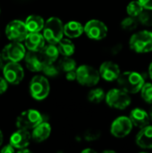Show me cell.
Segmentation results:
<instances>
[{
  "instance_id": "cell-1",
  "label": "cell",
  "mask_w": 152,
  "mask_h": 153,
  "mask_svg": "<svg viewBox=\"0 0 152 153\" xmlns=\"http://www.w3.org/2000/svg\"><path fill=\"white\" fill-rule=\"evenodd\" d=\"M117 82L121 89L127 91L129 94H134L141 91L145 81L140 73L134 71H126L121 73L117 79Z\"/></svg>"
},
{
  "instance_id": "cell-2",
  "label": "cell",
  "mask_w": 152,
  "mask_h": 153,
  "mask_svg": "<svg viewBox=\"0 0 152 153\" xmlns=\"http://www.w3.org/2000/svg\"><path fill=\"white\" fill-rule=\"evenodd\" d=\"M64 24L57 17H51L45 22L43 36L50 44H57L64 37Z\"/></svg>"
},
{
  "instance_id": "cell-3",
  "label": "cell",
  "mask_w": 152,
  "mask_h": 153,
  "mask_svg": "<svg viewBox=\"0 0 152 153\" xmlns=\"http://www.w3.org/2000/svg\"><path fill=\"white\" fill-rule=\"evenodd\" d=\"M131 48L136 53H148L152 51V32L141 30L132 35L129 41Z\"/></svg>"
},
{
  "instance_id": "cell-4",
  "label": "cell",
  "mask_w": 152,
  "mask_h": 153,
  "mask_svg": "<svg viewBox=\"0 0 152 153\" xmlns=\"http://www.w3.org/2000/svg\"><path fill=\"white\" fill-rule=\"evenodd\" d=\"M105 100L109 107L116 109H125L132 101L129 93L121 88L110 90L106 94Z\"/></svg>"
},
{
  "instance_id": "cell-5",
  "label": "cell",
  "mask_w": 152,
  "mask_h": 153,
  "mask_svg": "<svg viewBox=\"0 0 152 153\" xmlns=\"http://www.w3.org/2000/svg\"><path fill=\"white\" fill-rule=\"evenodd\" d=\"M77 82L88 87H92L98 84L100 79L99 71L95 69L93 66L88 65H82L76 68Z\"/></svg>"
},
{
  "instance_id": "cell-6",
  "label": "cell",
  "mask_w": 152,
  "mask_h": 153,
  "mask_svg": "<svg viewBox=\"0 0 152 153\" xmlns=\"http://www.w3.org/2000/svg\"><path fill=\"white\" fill-rule=\"evenodd\" d=\"M44 121L43 116L35 109L23 111L16 119V126L20 129L30 130Z\"/></svg>"
},
{
  "instance_id": "cell-7",
  "label": "cell",
  "mask_w": 152,
  "mask_h": 153,
  "mask_svg": "<svg viewBox=\"0 0 152 153\" xmlns=\"http://www.w3.org/2000/svg\"><path fill=\"white\" fill-rule=\"evenodd\" d=\"M50 91V86L47 79L42 75L34 76L30 82V92L33 99L42 100L46 99Z\"/></svg>"
},
{
  "instance_id": "cell-8",
  "label": "cell",
  "mask_w": 152,
  "mask_h": 153,
  "mask_svg": "<svg viewBox=\"0 0 152 153\" xmlns=\"http://www.w3.org/2000/svg\"><path fill=\"white\" fill-rule=\"evenodd\" d=\"M29 33L30 32L26 27L25 22L19 20H14L10 22L5 29L6 37L12 41L22 42L25 40Z\"/></svg>"
},
{
  "instance_id": "cell-9",
  "label": "cell",
  "mask_w": 152,
  "mask_h": 153,
  "mask_svg": "<svg viewBox=\"0 0 152 153\" xmlns=\"http://www.w3.org/2000/svg\"><path fill=\"white\" fill-rule=\"evenodd\" d=\"M107 25L99 20H90L84 26V33L94 40H101L108 35Z\"/></svg>"
},
{
  "instance_id": "cell-10",
  "label": "cell",
  "mask_w": 152,
  "mask_h": 153,
  "mask_svg": "<svg viewBox=\"0 0 152 153\" xmlns=\"http://www.w3.org/2000/svg\"><path fill=\"white\" fill-rule=\"evenodd\" d=\"M26 55L25 48L21 42L13 41L6 45L2 50V56L4 60L9 62H19L24 58Z\"/></svg>"
},
{
  "instance_id": "cell-11",
  "label": "cell",
  "mask_w": 152,
  "mask_h": 153,
  "mask_svg": "<svg viewBox=\"0 0 152 153\" xmlns=\"http://www.w3.org/2000/svg\"><path fill=\"white\" fill-rule=\"evenodd\" d=\"M133 126V125L130 117L122 116L113 121L110 127V132L112 135L116 138H124L131 133Z\"/></svg>"
},
{
  "instance_id": "cell-12",
  "label": "cell",
  "mask_w": 152,
  "mask_h": 153,
  "mask_svg": "<svg viewBox=\"0 0 152 153\" xmlns=\"http://www.w3.org/2000/svg\"><path fill=\"white\" fill-rule=\"evenodd\" d=\"M3 74L8 83L13 85L19 84L24 77L23 69L18 62L7 63L4 66H3Z\"/></svg>"
},
{
  "instance_id": "cell-13",
  "label": "cell",
  "mask_w": 152,
  "mask_h": 153,
  "mask_svg": "<svg viewBox=\"0 0 152 153\" xmlns=\"http://www.w3.org/2000/svg\"><path fill=\"white\" fill-rule=\"evenodd\" d=\"M99 71L100 76L107 82H113L116 80L117 81L121 74L119 65L111 61H106L102 63Z\"/></svg>"
},
{
  "instance_id": "cell-14",
  "label": "cell",
  "mask_w": 152,
  "mask_h": 153,
  "mask_svg": "<svg viewBox=\"0 0 152 153\" xmlns=\"http://www.w3.org/2000/svg\"><path fill=\"white\" fill-rule=\"evenodd\" d=\"M31 134L25 129H20L14 132L10 137V144L17 150L27 148L30 143Z\"/></svg>"
},
{
  "instance_id": "cell-15",
  "label": "cell",
  "mask_w": 152,
  "mask_h": 153,
  "mask_svg": "<svg viewBox=\"0 0 152 153\" xmlns=\"http://www.w3.org/2000/svg\"><path fill=\"white\" fill-rule=\"evenodd\" d=\"M24 61L27 68L31 72H42L43 66L45 65V62L39 53L30 50L26 53Z\"/></svg>"
},
{
  "instance_id": "cell-16",
  "label": "cell",
  "mask_w": 152,
  "mask_h": 153,
  "mask_svg": "<svg viewBox=\"0 0 152 153\" xmlns=\"http://www.w3.org/2000/svg\"><path fill=\"white\" fill-rule=\"evenodd\" d=\"M45 38L39 32H30L25 39V46L30 51L39 52L45 47Z\"/></svg>"
},
{
  "instance_id": "cell-17",
  "label": "cell",
  "mask_w": 152,
  "mask_h": 153,
  "mask_svg": "<svg viewBox=\"0 0 152 153\" xmlns=\"http://www.w3.org/2000/svg\"><path fill=\"white\" fill-rule=\"evenodd\" d=\"M133 125L139 128H143L147 126H149V123L151 121L150 114H148L145 110L142 108H134L130 112L129 116Z\"/></svg>"
},
{
  "instance_id": "cell-18",
  "label": "cell",
  "mask_w": 152,
  "mask_h": 153,
  "mask_svg": "<svg viewBox=\"0 0 152 153\" xmlns=\"http://www.w3.org/2000/svg\"><path fill=\"white\" fill-rule=\"evenodd\" d=\"M136 143L142 149H152V126L141 128L136 136Z\"/></svg>"
},
{
  "instance_id": "cell-19",
  "label": "cell",
  "mask_w": 152,
  "mask_h": 153,
  "mask_svg": "<svg viewBox=\"0 0 152 153\" xmlns=\"http://www.w3.org/2000/svg\"><path fill=\"white\" fill-rule=\"evenodd\" d=\"M31 138L37 143H41L46 141L51 134V126L48 123L43 121L32 129Z\"/></svg>"
},
{
  "instance_id": "cell-20",
  "label": "cell",
  "mask_w": 152,
  "mask_h": 153,
  "mask_svg": "<svg viewBox=\"0 0 152 153\" xmlns=\"http://www.w3.org/2000/svg\"><path fill=\"white\" fill-rule=\"evenodd\" d=\"M39 53L45 63H55L60 54L57 46H56V44L50 43H48L47 46L45 45V47L40 51H39Z\"/></svg>"
},
{
  "instance_id": "cell-21",
  "label": "cell",
  "mask_w": 152,
  "mask_h": 153,
  "mask_svg": "<svg viewBox=\"0 0 152 153\" xmlns=\"http://www.w3.org/2000/svg\"><path fill=\"white\" fill-rule=\"evenodd\" d=\"M83 32H84V27L79 22L71 21L64 25V33L66 37L70 39L78 38Z\"/></svg>"
},
{
  "instance_id": "cell-22",
  "label": "cell",
  "mask_w": 152,
  "mask_h": 153,
  "mask_svg": "<svg viewBox=\"0 0 152 153\" xmlns=\"http://www.w3.org/2000/svg\"><path fill=\"white\" fill-rule=\"evenodd\" d=\"M25 24L29 32H39L41 30H43L45 22L41 16L32 14L28 16L25 21Z\"/></svg>"
},
{
  "instance_id": "cell-23",
  "label": "cell",
  "mask_w": 152,
  "mask_h": 153,
  "mask_svg": "<svg viewBox=\"0 0 152 153\" xmlns=\"http://www.w3.org/2000/svg\"><path fill=\"white\" fill-rule=\"evenodd\" d=\"M57 48L59 53L64 56H71L75 51L74 44L68 39H62L57 43Z\"/></svg>"
},
{
  "instance_id": "cell-24",
  "label": "cell",
  "mask_w": 152,
  "mask_h": 153,
  "mask_svg": "<svg viewBox=\"0 0 152 153\" xmlns=\"http://www.w3.org/2000/svg\"><path fill=\"white\" fill-rule=\"evenodd\" d=\"M58 66L61 71L65 73L76 70L77 68L75 60L71 58L70 56H64L63 58H61L58 62Z\"/></svg>"
},
{
  "instance_id": "cell-25",
  "label": "cell",
  "mask_w": 152,
  "mask_h": 153,
  "mask_svg": "<svg viewBox=\"0 0 152 153\" xmlns=\"http://www.w3.org/2000/svg\"><path fill=\"white\" fill-rule=\"evenodd\" d=\"M143 10H144V8L139 0L131 1L127 4V7H126V12H127L128 15L133 16V17H138Z\"/></svg>"
},
{
  "instance_id": "cell-26",
  "label": "cell",
  "mask_w": 152,
  "mask_h": 153,
  "mask_svg": "<svg viewBox=\"0 0 152 153\" xmlns=\"http://www.w3.org/2000/svg\"><path fill=\"white\" fill-rule=\"evenodd\" d=\"M105 98H106V94L101 88L92 89L88 93V100L90 102L95 103V104L100 103L103 100H105Z\"/></svg>"
},
{
  "instance_id": "cell-27",
  "label": "cell",
  "mask_w": 152,
  "mask_h": 153,
  "mask_svg": "<svg viewBox=\"0 0 152 153\" xmlns=\"http://www.w3.org/2000/svg\"><path fill=\"white\" fill-rule=\"evenodd\" d=\"M138 23H139V20H137V17L129 15L128 17H125L121 22V27L125 30L132 31L138 27Z\"/></svg>"
},
{
  "instance_id": "cell-28",
  "label": "cell",
  "mask_w": 152,
  "mask_h": 153,
  "mask_svg": "<svg viewBox=\"0 0 152 153\" xmlns=\"http://www.w3.org/2000/svg\"><path fill=\"white\" fill-rule=\"evenodd\" d=\"M60 68L58 66V65H55V63H45L42 72L49 77H55L56 75H58V74L60 73Z\"/></svg>"
},
{
  "instance_id": "cell-29",
  "label": "cell",
  "mask_w": 152,
  "mask_h": 153,
  "mask_svg": "<svg viewBox=\"0 0 152 153\" xmlns=\"http://www.w3.org/2000/svg\"><path fill=\"white\" fill-rule=\"evenodd\" d=\"M139 22L144 26H152V10L144 9L138 16Z\"/></svg>"
},
{
  "instance_id": "cell-30",
  "label": "cell",
  "mask_w": 152,
  "mask_h": 153,
  "mask_svg": "<svg viewBox=\"0 0 152 153\" xmlns=\"http://www.w3.org/2000/svg\"><path fill=\"white\" fill-rule=\"evenodd\" d=\"M141 96L147 103H152V83L146 82L141 90Z\"/></svg>"
},
{
  "instance_id": "cell-31",
  "label": "cell",
  "mask_w": 152,
  "mask_h": 153,
  "mask_svg": "<svg viewBox=\"0 0 152 153\" xmlns=\"http://www.w3.org/2000/svg\"><path fill=\"white\" fill-rule=\"evenodd\" d=\"M101 135V133L99 130H88L84 134V139L88 142H93L98 140Z\"/></svg>"
},
{
  "instance_id": "cell-32",
  "label": "cell",
  "mask_w": 152,
  "mask_h": 153,
  "mask_svg": "<svg viewBox=\"0 0 152 153\" xmlns=\"http://www.w3.org/2000/svg\"><path fill=\"white\" fill-rule=\"evenodd\" d=\"M7 83H8V82L5 79L0 77V94H3L4 92L6 91V90L8 88Z\"/></svg>"
},
{
  "instance_id": "cell-33",
  "label": "cell",
  "mask_w": 152,
  "mask_h": 153,
  "mask_svg": "<svg viewBox=\"0 0 152 153\" xmlns=\"http://www.w3.org/2000/svg\"><path fill=\"white\" fill-rule=\"evenodd\" d=\"M66 79L68 81H74V80H77V74H76V70H73V71H70L68 73H66Z\"/></svg>"
},
{
  "instance_id": "cell-34",
  "label": "cell",
  "mask_w": 152,
  "mask_h": 153,
  "mask_svg": "<svg viewBox=\"0 0 152 153\" xmlns=\"http://www.w3.org/2000/svg\"><path fill=\"white\" fill-rule=\"evenodd\" d=\"M144 9L152 10V0H139Z\"/></svg>"
},
{
  "instance_id": "cell-35",
  "label": "cell",
  "mask_w": 152,
  "mask_h": 153,
  "mask_svg": "<svg viewBox=\"0 0 152 153\" xmlns=\"http://www.w3.org/2000/svg\"><path fill=\"white\" fill-rule=\"evenodd\" d=\"M122 48H123V47H122L121 44L115 45V46L111 48V53H112V55H117L118 53L121 52Z\"/></svg>"
},
{
  "instance_id": "cell-36",
  "label": "cell",
  "mask_w": 152,
  "mask_h": 153,
  "mask_svg": "<svg viewBox=\"0 0 152 153\" xmlns=\"http://www.w3.org/2000/svg\"><path fill=\"white\" fill-rule=\"evenodd\" d=\"M1 152L3 153H13L14 152V148L11 145V144H8V145H5L2 150Z\"/></svg>"
},
{
  "instance_id": "cell-37",
  "label": "cell",
  "mask_w": 152,
  "mask_h": 153,
  "mask_svg": "<svg viewBox=\"0 0 152 153\" xmlns=\"http://www.w3.org/2000/svg\"><path fill=\"white\" fill-rule=\"evenodd\" d=\"M149 75H150L151 79L152 80V62L151 63L150 66H149Z\"/></svg>"
},
{
  "instance_id": "cell-38",
  "label": "cell",
  "mask_w": 152,
  "mask_h": 153,
  "mask_svg": "<svg viewBox=\"0 0 152 153\" xmlns=\"http://www.w3.org/2000/svg\"><path fill=\"white\" fill-rule=\"evenodd\" d=\"M4 57H3V56H2V53H0V69L3 67V62H4Z\"/></svg>"
},
{
  "instance_id": "cell-39",
  "label": "cell",
  "mask_w": 152,
  "mask_h": 153,
  "mask_svg": "<svg viewBox=\"0 0 152 153\" xmlns=\"http://www.w3.org/2000/svg\"><path fill=\"white\" fill-rule=\"evenodd\" d=\"M82 153H86V152H96L94 150H92V149H85V150H83V151H82Z\"/></svg>"
},
{
  "instance_id": "cell-40",
  "label": "cell",
  "mask_w": 152,
  "mask_h": 153,
  "mask_svg": "<svg viewBox=\"0 0 152 153\" xmlns=\"http://www.w3.org/2000/svg\"><path fill=\"white\" fill-rule=\"evenodd\" d=\"M30 150H28V149H26V148H23V149H20V150H18V152H30Z\"/></svg>"
},
{
  "instance_id": "cell-41",
  "label": "cell",
  "mask_w": 152,
  "mask_h": 153,
  "mask_svg": "<svg viewBox=\"0 0 152 153\" xmlns=\"http://www.w3.org/2000/svg\"><path fill=\"white\" fill-rule=\"evenodd\" d=\"M2 143H3V134H2V132L0 131V146H1Z\"/></svg>"
},
{
  "instance_id": "cell-42",
  "label": "cell",
  "mask_w": 152,
  "mask_h": 153,
  "mask_svg": "<svg viewBox=\"0 0 152 153\" xmlns=\"http://www.w3.org/2000/svg\"><path fill=\"white\" fill-rule=\"evenodd\" d=\"M150 117H151V119L152 120V107L151 108V111H150Z\"/></svg>"
}]
</instances>
